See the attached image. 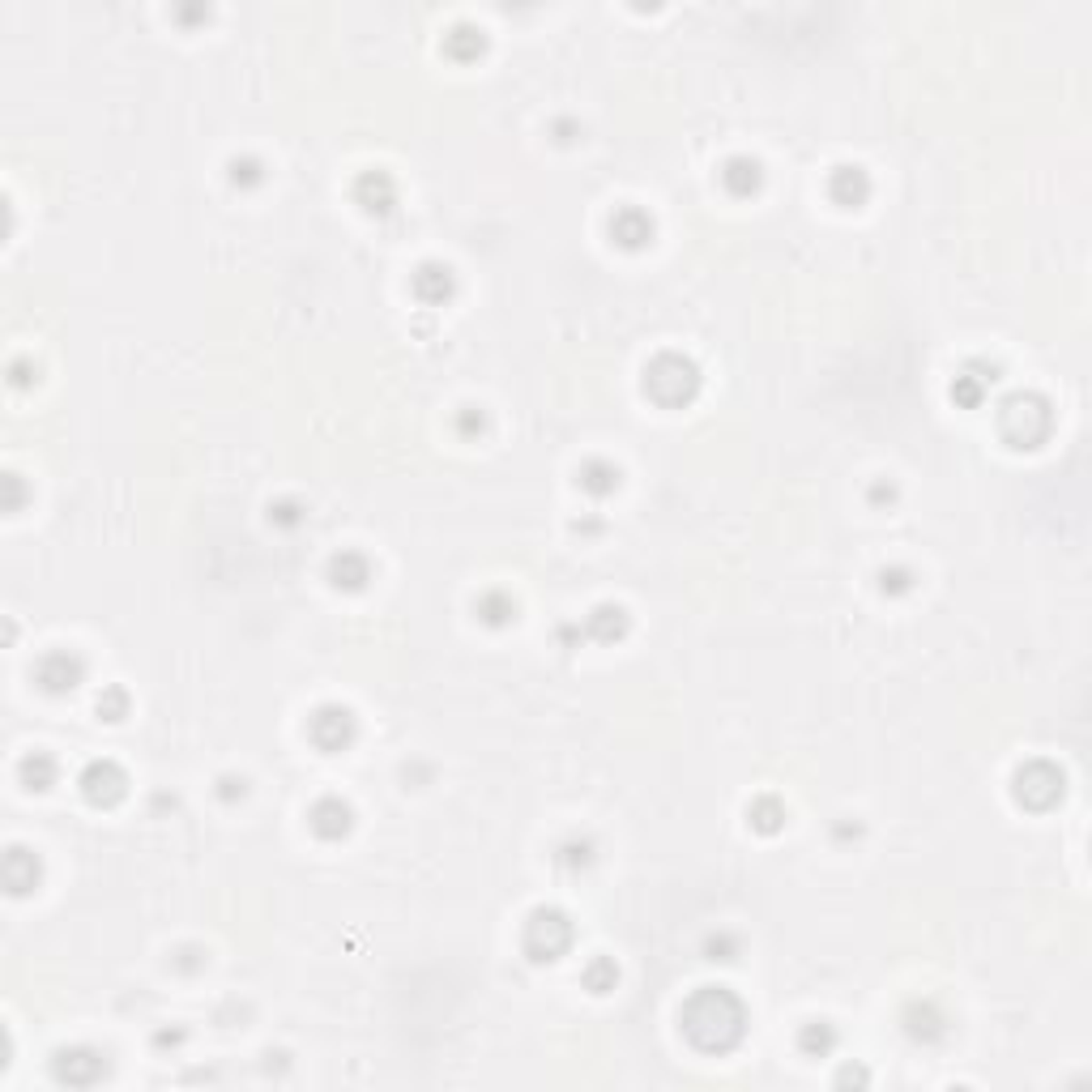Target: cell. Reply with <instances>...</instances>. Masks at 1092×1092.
Returning a JSON list of instances; mask_svg holds the SVG:
<instances>
[{"mask_svg":"<svg viewBox=\"0 0 1092 1092\" xmlns=\"http://www.w3.org/2000/svg\"><path fill=\"white\" fill-rule=\"evenodd\" d=\"M743 1029H747V1011L725 986L696 990L688 998V1007H683V1032L691 1037V1046L708 1049V1054L734 1049L743 1041Z\"/></svg>","mask_w":1092,"mask_h":1092,"instance_id":"cell-1","label":"cell"},{"mask_svg":"<svg viewBox=\"0 0 1092 1092\" xmlns=\"http://www.w3.org/2000/svg\"><path fill=\"white\" fill-rule=\"evenodd\" d=\"M700 388V371L696 363L679 359V354H662V359L653 363V367L645 371V393L657 397L662 405H683L691 402Z\"/></svg>","mask_w":1092,"mask_h":1092,"instance_id":"cell-2","label":"cell"},{"mask_svg":"<svg viewBox=\"0 0 1092 1092\" xmlns=\"http://www.w3.org/2000/svg\"><path fill=\"white\" fill-rule=\"evenodd\" d=\"M568 943H572V926L555 909H538L529 918V926H525V947H529L533 960H555Z\"/></svg>","mask_w":1092,"mask_h":1092,"instance_id":"cell-3","label":"cell"},{"mask_svg":"<svg viewBox=\"0 0 1092 1092\" xmlns=\"http://www.w3.org/2000/svg\"><path fill=\"white\" fill-rule=\"evenodd\" d=\"M81 674H86V666H81L78 653H64V649H56V653H47L44 662H39V688L52 691V696H64V691H73L81 683Z\"/></svg>","mask_w":1092,"mask_h":1092,"instance_id":"cell-4","label":"cell"},{"mask_svg":"<svg viewBox=\"0 0 1092 1092\" xmlns=\"http://www.w3.org/2000/svg\"><path fill=\"white\" fill-rule=\"evenodd\" d=\"M56 1080L61 1083H73V1088H90V1083L98 1080V1075L107 1071V1063L95 1054V1049H61L52 1063Z\"/></svg>","mask_w":1092,"mask_h":1092,"instance_id":"cell-5","label":"cell"},{"mask_svg":"<svg viewBox=\"0 0 1092 1092\" xmlns=\"http://www.w3.org/2000/svg\"><path fill=\"white\" fill-rule=\"evenodd\" d=\"M124 773L112 764V760H98V764H90L86 773H81V794H86L95 807H112V802L124 798Z\"/></svg>","mask_w":1092,"mask_h":1092,"instance_id":"cell-6","label":"cell"},{"mask_svg":"<svg viewBox=\"0 0 1092 1092\" xmlns=\"http://www.w3.org/2000/svg\"><path fill=\"white\" fill-rule=\"evenodd\" d=\"M354 739V717L346 713V708H320L316 717H312V743H316L320 751H342L346 743Z\"/></svg>","mask_w":1092,"mask_h":1092,"instance_id":"cell-7","label":"cell"},{"mask_svg":"<svg viewBox=\"0 0 1092 1092\" xmlns=\"http://www.w3.org/2000/svg\"><path fill=\"white\" fill-rule=\"evenodd\" d=\"M39 879V867H35V853L27 850H9V858H5V884H9V892H30Z\"/></svg>","mask_w":1092,"mask_h":1092,"instance_id":"cell-8","label":"cell"},{"mask_svg":"<svg viewBox=\"0 0 1092 1092\" xmlns=\"http://www.w3.org/2000/svg\"><path fill=\"white\" fill-rule=\"evenodd\" d=\"M611 235H615L619 243H628V248H640V243L653 235V223H649L640 209H623V214L611 223Z\"/></svg>","mask_w":1092,"mask_h":1092,"instance_id":"cell-9","label":"cell"},{"mask_svg":"<svg viewBox=\"0 0 1092 1092\" xmlns=\"http://www.w3.org/2000/svg\"><path fill=\"white\" fill-rule=\"evenodd\" d=\"M312 828H316L320 836H342L346 828H350V807H342V802H320L316 811H312Z\"/></svg>","mask_w":1092,"mask_h":1092,"instance_id":"cell-10","label":"cell"},{"mask_svg":"<svg viewBox=\"0 0 1092 1092\" xmlns=\"http://www.w3.org/2000/svg\"><path fill=\"white\" fill-rule=\"evenodd\" d=\"M359 201H363L367 209H380V214H385V209L393 206V184H388V175H385V171L363 175V184H359Z\"/></svg>","mask_w":1092,"mask_h":1092,"instance_id":"cell-11","label":"cell"},{"mask_svg":"<svg viewBox=\"0 0 1092 1092\" xmlns=\"http://www.w3.org/2000/svg\"><path fill=\"white\" fill-rule=\"evenodd\" d=\"M22 781H27V790H47V785L56 781V760L44 756V751L27 756L22 760Z\"/></svg>","mask_w":1092,"mask_h":1092,"instance_id":"cell-12","label":"cell"},{"mask_svg":"<svg viewBox=\"0 0 1092 1092\" xmlns=\"http://www.w3.org/2000/svg\"><path fill=\"white\" fill-rule=\"evenodd\" d=\"M414 291L422 295L427 303H439L444 299L448 291H453V277H448V269H439V265H427L422 269L419 277H414Z\"/></svg>","mask_w":1092,"mask_h":1092,"instance_id":"cell-13","label":"cell"},{"mask_svg":"<svg viewBox=\"0 0 1092 1092\" xmlns=\"http://www.w3.org/2000/svg\"><path fill=\"white\" fill-rule=\"evenodd\" d=\"M832 1046H836V1032L828 1020H811L807 1029H802V1049H807V1054H828Z\"/></svg>","mask_w":1092,"mask_h":1092,"instance_id":"cell-14","label":"cell"},{"mask_svg":"<svg viewBox=\"0 0 1092 1092\" xmlns=\"http://www.w3.org/2000/svg\"><path fill=\"white\" fill-rule=\"evenodd\" d=\"M367 581V564L359 555H346V560H333V585H346V589H363Z\"/></svg>","mask_w":1092,"mask_h":1092,"instance_id":"cell-15","label":"cell"},{"mask_svg":"<svg viewBox=\"0 0 1092 1092\" xmlns=\"http://www.w3.org/2000/svg\"><path fill=\"white\" fill-rule=\"evenodd\" d=\"M725 184H730V192H751V188H760V167L747 163V158H734V163L725 167Z\"/></svg>","mask_w":1092,"mask_h":1092,"instance_id":"cell-16","label":"cell"},{"mask_svg":"<svg viewBox=\"0 0 1092 1092\" xmlns=\"http://www.w3.org/2000/svg\"><path fill=\"white\" fill-rule=\"evenodd\" d=\"M841 184H845V188H850V197H845V206H862V201H867L870 184H867V175H862L858 167H841V171H836V180H832V188H841Z\"/></svg>","mask_w":1092,"mask_h":1092,"instance_id":"cell-17","label":"cell"},{"mask_svg":"<svg viewBox=\"0 0 1092 1092\" xmlns=\"http://www.w3.org/2000/svg\"><path fill=\"white\" fill-rule=\"evenodd\" d=\"M615 977H619V973H615L611 960H598L594 969L585 973V981H589V990H594V994H606V990H615Z\"/></svg>","mask_w":1092,"mask_h":1092,"instance_id":"cell-18","label":"cell"},{"mask_svg":"<svg viewBox=\"0 0 1092 1092\" xmlns=\"http://www.w3.org/2000/svg\"><path fill=\"white\" fill-rule=\"evenodd\" d=\"M585 474H589V478H585V487L594 491V495H606V491H611L615 482H619V474H615V470H606V465H589Z\"/></svg>","mask_w":1092,"mask_h":1092,"instance_id":"cell-19","label":"cell"}]
</instances>
